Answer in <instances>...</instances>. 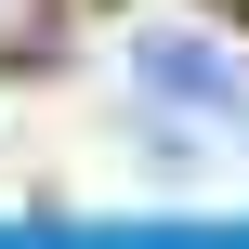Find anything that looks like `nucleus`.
<instances>
[{"instance_id": "f257e3e1", "label": "nucleus", "mask_w": 249, "mask_h": 249, "mask_svg": "<svg viewBox=\"0 0 249 249\" xmlns=\"http://www.w3.org/2000/svg\"><path fill=\"white\" fill-rule=\"evenodd\" d=\"M131 79H144L158 105H210V118H249V66L223 53V39H197V26H144Z\"/></svg>"}]
</instances>
